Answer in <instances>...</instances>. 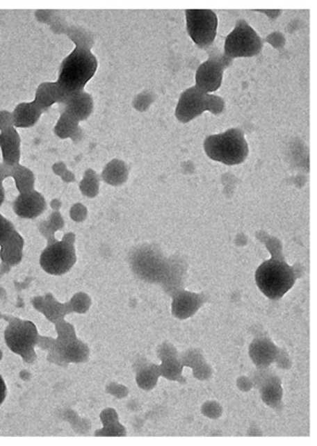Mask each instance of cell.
Returning <instances> with one entry per match:
<instances>
[{
	"label": "cell",
	"instance_id": "obj_1",
	"mask_svg": "<svg viewBox=\"0 0 317 446\" xmlns=\"http://www.w3.org/2000/svg\"><path fill=\"white\" fill-rule=\"evenodd\" d=\"M97 67V58L91 51L75 48L61 63L57 83L68 99L85 90Z\"/></svg>",
	"mask_w": 317,
	"mask_h": 446
},
{
	"label": "cell",
	"instance_id": "obj_2",
	"mask_svg": "<svg viewBox=\"0 0 317 446\" xmlns=\"http://www.w3.org/2000/svg\"><path fill=\"white\" fill-rule=\"evenodd\" d=\"M203 148L210 159L225 165L241 164L246 160L250 152L243 132L239 129H231L222 134L208 136Z\"/></svg>",
	"mask_w": 317,
	"mask_h": 446
},
{
	"label": "cell",
	"instance_id": "obj_3",
	"mask_svg": "<svg viewBox=\"0 0 317 446\" xmlns=\"http://www.w3.org/2000/svg\"><path fill=\"white\" fill-rule=\"evenodd\" d=\"M257 288L271 300H278L293 288L295 272L282 258H271L257 267L255 274Z\"/></svg>",
	"mask_w": 317,
	"mask_h": 446
},
{
	"label": "cell",
	"instance_id": "obj_4",
	"mask_svg": "<svg viewBox=\"0 0 317 446\" xmlns=\"http://www.w3.org/2000/svg\"><path fill=\"white\" fill-rule=\"evenodd\" d=\"M5 342L7 347L24 361L33 362L36 358L35 347L40 342V333L33 322L10 318L5 330Z\"/></svg>",
	"mask_w": 317,
	"mask_h": 446
},
{
	"label": "cell",
	"instance_id": "obj_5",
	"mask_svg": "<svg viewBox=\"0 0 317 446\" xmlns=\"http://www.w3.org/2000/svg\"><path fill=\"white\" fill-rule=\"evenodd\" d=\"M263 41L245 20L236 21V27L225 40L224 54L229 59L250 58L260 53Z\"/></svg>",
	"mask_w": 317,
	"mask_h": 446
},
{
	"label": "cell",
	"instance_id": "obj_6",
	"mask_svg": "<svg viewBox=\"0 0 317 446\" xmlns=\"http://www.w3.org/2000/svg\"><path fill=\"white\" fill-rule=\"evenodd\" d=\"M75 263L76 250L74 244L65 240H56L47 244L40 257L42 269L52 276L67 274Z\"/></svg>",
	"mask_w": 317,
	"mask_h": 446
},
{
	"label": "cell",
	"instance_id": "obj_7",
	"mask_svg": "<svg viewBox=\"0 0 317 446\" xmlns=\"http://www.w3.org/2000/svg\"><path fill=\"white\" fill-rule=\"evenodd\" d=\"M209 53V59L200 65L196 71V87L203 92L211 94L220 89L223 81V74L225 68L232 64L224 53H220L217 48H204Z\"/></svg>",
	"mask_w": 317,
	"mask_h": 446
},
{
	"label": "cell",
	"instance_id": "obj_8",
	"mask_svg": "<svg viewBox=\"0 0 317 446\" xmlns=\"http://www.w3.org/2000/svg\"><path fill=\"white\" fill-rule=\"evenodd\" d=\"M185 14L187 31L193 42L201 48L213 45L218 27L216 13L210 10H187Z\"/></svg>",
	"mask_w": 317,
	"mask_h": 446
},
{
	"label": "cell",
	"instance_id": "obj_9",
	"mask_svg": "<svg viewBox=\"0 0 317 446\" xmlns=\"http://www.w3.org/2000/svg\"><path fill=\"white\" fill-rule=\"evenodd\" d=\"M209 94L197 88L196 85L182 92L177 104L176 117L182 124L192 122L193 119L208 111Z\"/></svg>",
	"mask_w": 317,
	"mask_h": 446
},
{
	"label": "cell",
	"instance_id": "obj_10",
	"mask_svg": "<svg viewBox=\"0 0 317 446\" xmlns=\"http://www.w3.org/2000/svg\"><path fill=\"white\" fill-rule=\"evenodd\" d=\"M47 209V201L38 190L19 194L13 202L14 213L24 220H34L41 216Z\"/></svg>",
	"mask_w": 317,
	"mask_h": 446
},
{
	"label": "cell",
	"instance_id": "obj_11",
	"mask_svg": "<svg viewBox=\"0 0 317 446\" xmlns=\"http://www.w3.org/2000/svg\"><path fill=\"white\" fill-rule=\"evenodd\" d=\"M24 239L17 230L0 245V274H6L10 267L21 263L24 257Z\"/></svg>",
	"mask_w": 317,
	"mask_h": 446
},
{
	"label": "cell",
	"instance_id": "obj_12",
	"mask_svg": "<svg viewBox=\"0 0 317 446\" xmlns=\"http://www.w3.org/2000/svg\"><path fill=\"white\" fill-rule=\"evenodd\" d=\"M13 178L19 194L27 193L35 190V174L31 169L21 165L8 166L0 163V181L3 183L6 178Z\"/></svg>",
	"mask_w": 317,
	"mask_h": 446
},
{
	"label": "cell",
	"instance_id": "obj_13",
	"mask_svg": "<svg viewBox=\"0 0 317 446\" xmlns=\"http://www.w3.org/2000/svg\"><path fill=\"white\" fill-rule=\"evenodd\" d=\"M59 110H64L79 122H85L94 111V99L88 92H82L70 96L64 104L59 105Z\"/></svg>",
	"mask_w": 317,
	"mask_h": 446
},
{
	"label": "cell",
	"instance_id": "obj_14",
	"mask_svg": "<svg viewBox=\"0 0 317 446\" xmlns=\"http://www.w3.org/2000/svg\"><path fill=\"white\" fill-rule=\"evenodd\" d=\"M0 150L5 165L13 166L20 163L21 138L15 127L0 132Z\"/></svg>",
	"mask_w": 317,
	"mask_h": 446
},
{
	"label": "cell",
	"instance_id": "obj_15",
	"mask_svg": "<svg viewBox=\"0 0 317 446\" xmlns=\"http://www.w3.org/2000/svg\"><path fill=\"white\" fill-rule=\"evenodd\" d=\"M67 97L56 82H43L35 94L34 104L45 112L54 104H64Z\"/></svg>",
	"mask_w": 317,
	"mask_h": 446
},
{
	"label": "cell",
	"instance_id": "obj_16",
	"mask_svg": "<svg viewBox=\"0 0 317 446\" xmlns=\"http://www.w3.org/2000/svg\"><path fill=\"white\" fill-rule=\"evenodd\" d=\"M59 112L60 117L54 126V134L59 139H71L74 143L80 142L83 138V131L80 127V122L64 110H59Z\"/></svg>",
	"mask_w": 317,
	"mask_h": 446
},
{
	"label": "cell",
	"instance_id": "obj_17",
	"mask_svg": "<svg viewBox=\"0 0 317 446\" xmlns=\"http://www.w3.org/2000/svg\"><path fill=\"white\" fill-rule=\"evenodd\" d=\"M202 304V297L190 292H179L174 297L172 313L176 317L188 318L199 311Z\"/></svg>",
	"mask_w": 317,
	"mask_h": 446
},
{
	"label": "cell",
	"instance_id": "obj_18",
	"mask_svg": "<svg viewBox=\"0 0 317 446\" xmlns=\"http://www.w3.org/2000/svg\"><path fill=\"white\" fill-rule=\"evenodd\" d=\"M13 113L14 127L15 129H31L38 124L43 111L34 104V101H24L17 105Z\"/></svg>",
	"mask_w": 317,
	"mask_h": 446
},
{
	"label": "cell",
	"instance_id": "obj_19",
	"mask_svg": "<svg viewBox=\"0 0 317 446\" xmlns=\"http://www.w3.org/2000/svg\"><path fill=\"white\" fill-rule=\"evenodd\" d=\"M276 346L269 339H257L252 342L250 347V355L255 365L259 367H268L277 358Z\"/></svg>",
	"mask_w": 317,
	"mask_h": 446
},
{
	"label": "cell",
	"instance_id": "obj_20",
	"mask_svg": "<svg viewBox=\"0 0 317 446\" xmlns=\"http://www.w3.org/2000/svg\"><path fill=\"white\" fill-rule=\"evenodd\" d=\"M50 352L57 353L60 356L61 361L74 362V363H82L89 356L88 346L79 339H74L60 347L51 348Z\"/></svg>",
	"mask_w": 317,
	"mask_h": 446
},
{
	"label": "cell",
	"instance_id": "obj_21",
	"mask_svg": "<svg viewBox=\"0 0 317 446\" xmlns=\"http://www.w3.org/2000/svg\"><path fill=\"white\" fill-rule=\"evenodd\" d=\"M129 169L122 159H112L101 171V179L108 185L117 187L122 186L129 179Z\"/></svg>",
	"mask_w": 317,
	"mask_h": 446
},
{
	"label": "cell",
	"instance_id": "obj_22",
	"mask_svg": "<svg viewBox=\"0 0 317 446\" xmlns=\"http://www.w3.org/2000/svg\"><path fill=\"white\" fill-rule=\"evenodd\" d=\"M65 35H67L68 38L74 43L75 48L91 51V48L94 47V36L83 27L70 24Z\"/></svg>",
	"mask_w": 317,
	"mask_h": 446
},
{
	"label": "cell",
	"instance_id": "obj_23",
	"mask_svg": "<svg viewBox=\"0 0 317 446\" xmlns=\"http://www.w3.org/2000/svg\"><path fill=\"white\" fill-rule=\"evenodd\" d=\"M64 226L65 220L61 216V213L59 211H54V213H51L50 217L47 218V220L42 222L38 225V230L41 232L42 236L47 239V244H50V242L57 240L54 238V233L57 231L61 230Z\"/></svg>",
	"mask_w": 317,
	"mask_h": 446
},
{
	"label": "cell",
	"instance_id": "obj_24",
	"mask_svg": "<svg viewBox=\"0 0 317 446\" xmlns=\"http://www.w3.org/2000/svg\"><path fill=\"white\" fill-rule=\"evenodd\" d=\"M99 181H101V176H98L96 171L92 169L87 170L79 185L81 193L90 199L97 197L99 193Z\"/></svg>",
	"mask_w": 317,
	"mask_h": 446
},
{
	"label": "cell",
	"instance_id": "obj_25",
	"mask_svg": "<svg viewBox=\"0 0 317 446\" xmlns=\"http://www.w3.org/2000/svg\"><path fill=\"white\" fill-rule=\"evenodd\" d=\"M159 375H161V372H159L158 367L152 365V367L142 369L138 372V377H136L138 381L136 382L142 389L150 390L155 386Z\"/></svg>",
	"mask_w": 317,
	"mask_h": 446
},
{
	"label": "cell",
	"instance_id": "obj_26",
	"mask_svg": "<svg viewBox=\"0 0 317 446\" xmlns=\"http://www.w3.org/2000/svg\"><path fill=\"white\" fill-rule=\"evenodd\" d=\"M277 381H278L277 379H269L262 388V398L267 405H273L279 402L282 398L283 391L280 388L279 382Z\"/></svg>",
	"mask_w": 317,
	"mask_h": 446
},
{
	"label": "cell",
	"instance_id": "obj_27",
	"mask_svg": "<svg viewBox=\"0 0 317 446\" xmlns=\"http://www.w3.org/2000/svg\"><path fill=\"white\" fill-rule=\"evenodd\" d=\"M161 375L165 376L169 379H177L179 377L181 368L179 362L177 361L174 356L163 358V365L158 367Z\"/></svg>",
	"mask_w": 317,
	"mask_h": 446
},
{
	"label": "cell",
	"instance_id": "obj_28",
	"mask_svg": "<svg viewBox=\"0 0 317 446\" xmlns=\"http://www.w3.org/2000/svg\"><path fill=\"white\" fill-rule=\"evenodd\" d=\"M90 297L85 293H78L72 297V300L68 302L70 311H76V313H86L90 307Z\"/></svg>",
	"mask_w": 317,
	"mask_h": 446
},
{
	"label": "cell",
	"instance_id": "obj_29",
	"mask_svg": "<svg viewBox=\"0 0 317 446\" xmlns=\"http://www.w3.org/2000/svg\"><path fill=\"white\" fill-rule=\"evenodd\" d=\"M52 171L54 174L60 176L65 183H74L75 174L67 169L66 164L63 162H58L52 166Z\"/></svg>",
	"mask_w": 317,
	"mask_h": 446
},
{
	"label": "cell",
	"instance_id": "obj_30",
	"mask_svg": "<svg viewBox=\"0 0 317 446\" xmlns=\"http://www.w3.org/2000/svg\"><path fill=\"white\" fill-rule=\"evenodd\" d=\"M154 101V95L152 92H145L136 96V99L133 101V106L140 112H145L148 110L149 106Z\"/></svg>",
	"mask_w": 317,
	"mask_h": 446
},
{
	"label": "cell",
	"instance_id": "obj_31",
	"mask_svg": "<svg viewBox=\"0 0 317 446\" xmlns=\"http://www.w3.org/2000/svg\"><path fill=\"white\" fill-rule=\"evenodd\" d=\"M49 27L51 28V31H52V33H54V34H66V31H67V28L70 27V24H67L66 19L58 12L57 15L54 17V20H52Z\"/></svg>",
	"mask_w": 317,
	"mask_h": 446
},
{
	"label": "cell",
	"instance_id": "obj_32",
	"mask_svg": "<svg viewBox=\"0 0 317 446\" xmlns=\"http://www.w3.org/2000/svg\"><path fill=\"white\" fill-rule=\"evenodd\" d=\"M224 108H225V101L222 97L209 94V99H208V111L211 112L213 115H220L223 113Z\"/></svg>",
	"mask_w": 317,
	"mask_h": 446
},
{
	"label": "cell",
	"instance_id": "obj_33",
	"mask_svg": "<svg viewBox=\"0 0 317 446\" xmlns=\"http://www.w3.org/2000/svg\"><path fill=\"white\" fill-rule=\"evenodd\" d=\"M14 231H15V227H14L13 223L0 213V245L3 244V241L6 240Z\"/></svg>",
	"mask_w": 317,
	"mask_h": 446
},
{
	"label": "cell",
	"instance_id": "obj_34",
	"mask_svg": "<svg viewBox=\"0 0 317 446\" xmlns=\"http://www.w3.org/2000/svg\"><path fill=\"white\" fill-rule=\"evenodd\" d=\"M70 215L75 223H82L88 216V210L82 203H75L74 206L71 208Z\"/></svg>",
	"mask_w": 317,
	"mask_h": 446
},
{
	"label": "cell",
	"instance_id": "obj_35",
	"mask_svg": "<svg viewBox=\"0 0 317 446\" xmlns=\"http://www.w3.org/2000/svg\"><path fill=\"white\" fill-rule=\"evenodd\" d=\"M58 10H40L35 12V17L38 22L50 26L51 22L54 20V17L57 15Z\"/></svg>",
	"mask_w": 317,
	"mask_h": 446
},
{
	"label": "cell",
	"instance_id": "obj_36",
	"mask_svg": "<svg viewBox=\"0 0 317 446\" xmlns=\"http://www.w3.org/2000/svg\"><path fill=\"white\" fill-rule=\"evenodd\" d=\"M14 127L13 113L7 110L0 111V132Z\"/></svg>",
	"mask_w": 317,
	"mask_h": 446
},
{
	"label": "cell",
	"instance_id": "obj_37",
	"mask_svg": "<svg viewBox=\"0 0 317 446\" xmlns=\"http://www.w3.org/2000/svg\"><path fill=\"white\" fill-rule=\"evenodd\" d=\"M7 396L6 383L3 381V376L0 375V406L3 405Z\"/></svg>",
	"mask_w": 317,
	"mask_h": 446
},
{
	"label": "cell",
	"instance_id": "obj_38",
	"mask_svg": "<svg viewBox=\"0 0 317 446\" xmlns=\"http://www.w3.org/2000/svg\"><path fill=\"white\" fill-rule=\"evenodd\" d=\"M50 206H51V208H52V210H54V211H59V209H60V206H61L60 199H52V201H51Z\"/></svg>",
	"mask_w": 317,
	"mask_h": 446
},
{
	"label": "cell",
	"instance_id": "obj_39",
	"mask_svg": "<svg viewBox=\"0 0 317 446\" xmlns=\"http://www.w3.org/2000/svg\"><path fill=\"white\" fill-rule=\"evenodd\" d=\"M63 240L67 241V242H71V244H74L75 234L72 233V232H70V233L67 234H65L64 238H63Z\"/></svg>",
	"mask_w": 317,
	"mask_h": 446
},
{
	"label": "cell",
	"instance_id": "obj_40",
	"mask_svg": "<svg viewBox=\"0 0 317 446\" xmlns=\"http://www.w3.org/2000/svg\"><path fill=\"white\" fill-rule=\"evenodd\" d=\"M5 201V190H3V183L0 181V206H3Z\"/></svg>",
	"mask_w": 317,
	"mask_h": 446
},
{
	"label": "cell",
	"instance_id": "obj_41",
	"mask_svg": "<svg viewBox=\"0 0 317 446\" xmlns=\"http://www.w3.org/2000/svg\"><path fill=\"white\" fill-rule=\"evenodd\" d=\"M3 358V352L0 351V360Z\"/></svg>",
	"mask_w": 317,
	"mask_h": 446
}]
</instances>
